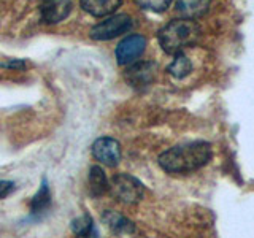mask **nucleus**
I'll list each match as a JSON object with an SVG mask.
<instances>
[{
  "mask_svg": "<svg viewBox=\"0 0 254 238\" xmlns=\"http://www.w3.org/2000/svg\"><path fill=\"white\" fill-rule=\"evenodd\" d=\"M211 159V145L192 141L167 149L159 156V165L169 173H189L202 169Z\"/></svg>",
  "mask_w": 254,
  "mask_h": 238,
  "instance_id": "nucleus-1",
  "label": "nucleus"
},
{
  "mask_svg": "<svg viewBox=\"0 0 254 238\" xmlns=\"http://www.w3.org/2000/svg\"><path fill=\"white\" fill-rule=\"evenodd\" d=\"M198 26L190 19H175L159 32V43L167 54H178L198 40Z\"/></svg>",
  "mask_w": 254,
  "mask_h": 238,
  "instance_id": "nucleus-2",
  "label": "nucleus"
},
{
  "mask_svg": "<svg viewBox=\"0 0 254 238\" xmlns=\"http://www.w3.org/2000/svg\"><path fill=\"white\" fill-rule=\"evenodd\" d=\"M110 192L116 200L127 205H133L143 198L145 189H143V184L135 177H130L127 173H119L111 178Z\"/></svg>",
  "mask_w": 254,
  "mask_h": 238,
  "instance_id": "nucleus-3",
  "label": "nucleus"
},
{
  "mask_svg": "<svg viewBox=\"0 0 254 238\" xmlns=\"http://www.w3.org/2000/svg\"><path fill=\"white\" fill-rule=\"evenodd\" d=\"M132 29V19L130 16L127 14H115V16H110L103 22L97 24L95 27H92L91 30V37L94 40H111V38H116L119 35L126 34Z\"/></svg>",
  "mask_w": 254,
  "mask_h": 238,
  "instance_id": "nucleus-4",
  "label": "nucleus"
},
{
  "mask_svg": "<svg viewBox=\"0 0 254 238\" xmlns=\"http://www.w3.org/2000/svg\"><path fill=\"white\" fill-rule=\"evenodd\" d=\"M92 156L107 167H116L121 161V146L111 137H100L92 143Z\"/></svg>",
  "mask_w": 254,
  "mask_h": 238,
  "instance_id": "nucleus-5",
  "label": "nucleus"
},
{
  "mask_svg": "<svg viewBox=\"0 0 254 238\" xmlns=\"http://www.w3.org/2000/svg\"><path fill=\"white\" fill-rule=\"evenodd\" d=\"M156 68L154 62H137L126 70L124 78L135 89H145L154 81Z\"/></svg>",
  "mask_w": 254,
  "mask_h": 238,
  "instance_id": "nucleus-6",
  "label": "nucleus"
},
{
  "mask_svg": "<svg viewBox=\"0 0 254 238\" xmlns=\"http://www.w3.org/2000/svg\"><path fill=\"white\" fill-rule=\"evenodd\" d=\"M146 40L141 35H129L126 37L116 48V60L119 65H127L137 60L145 51Z\"/></svg>",
  "mask_w": 254,
  "mask_h": 238,
  "instance_id": "nucleus-7",
  "label": "nucleus"
},
{
  "mask_svg": "<svg viewBox=\"0 0 254 238\" xmlns=\"http://www.w3.org/2000/svg\"><path fill=\"white\" fill-rule=\"evenodd\" d=\"M71 13L70 0H45L40 6V14L46 24H58L64 21Z\"/></svg>",
  "mask_w": 254,
  "mask_h": 238,
  "instance_id": "nucleus-8",
  "label": "nucleus"
},
{
  "mask_svg": "<svg viewBox=\"0 0 254 238\" xmlns=\"http://www.w3.org/2000/svg\"><path fill=\"white\" fill-rule=\"evenodd\" d=\"M102 221L105 222L107 227L113 232L115 235H130L135 234V226L133 222L129 221L123 214H119L116 211H105L102 214Z\"/></svg>",
  "mask_w": 254,
  "mask_h": 238,
  "instance_id": "nucleus-9",
  "label": "nucleus"
},
{
  "mask_svg": "<svg viewBox=\"0 0 254 238\" xmlns=\"http://www.w3.org/2000/svg\"><path fill=\"white\" fill-rule=\"evenodd\" d=\"M123 0H81V8L95 18L108 16L121 6Z\"/></svg>",
  "mask_w": 254,
  "mask_h": 238,
  "instance_id": "nucleus-10",
  "label": "nucleus"
},
{
  "mask_svg": "<svg viewBox=\"0 0 254 238\" xmlns=\"http://www.w3.org/2000/svg\"><path fill=\"white\" fill-rule=\"evenodd\" d=\"M51 206V190L48 186L46 178H43L42 184H40L38 192L34 195L30 202V213L34 216H42V214Z\"/></svg>",
  "mask_w": 254,
  "mask_h": 238,
  "instance_id": "nucleus-11",
  "label": "nucleus"
},
{
  "mask_svg": "<svg viewBox=\"0 0 254 238\" xmlns=\"http://www.w3.org/2000/svg\"><path fill=\"white\" fill-rule=\"evenodd\" d=\"M210 6V0H177V10L188 19L200 18Z\"/></svg>",
  "mask_w": 254,
  "mask_h": 238,
  "instance_id": "nucleus-12",
  "label": "nucleus"
},
{
  "mask_svg": "<svg viewBox=\"0 0 254 238\" xmlns=\"http://www.w3.org/2000/svg\"><path fill=\"white\" fill-rule=\"evenodd\" d=\"M89 189L92 197H102L110 190V182L105 172H103L99 165L91 167L89 170Z\"/></svg>",
  "mask_w": 254,
  "mask_h": 238,
  "instance_id": "nucleus-13",
  "label": "nucleus"
},
{
  "mask_svg": "<svg viewBox=\"0 0 254 238\" xmlns=\"http://www.w3.org/2000/svg\"><path fill=\"white\" fill-rule=\"evenodd\" d=\"M190 70H192V63H190V60L186 58L183 53H178L175 54V59L173 62L169 65V73L175 78H185L186 75L190 73Z\"/></svg>",
  "mask_w": 254,
  "mask_h": 238,
  "instance_id": "nucleus-14",
  "label": "nucleus"
},
{
  "mask_svg": "<svg viewBox=\"0 0 254 238\" xmlns=\"http://www.w3.org/2000/svg\"><path fill=\"white\" fill-rule=\"evenodd\" d=\"M71 230H73V234L78 237L97 235V232H95V229H94V221L91 216H87V214L71 221Z\"/></svg>",
  "mask_w": 254,
  "mask_h": 238,
  "instance_id": "nucleus-15",
  "label": "nucleus"
},
{
  "mask_svg": "<svg viewBox=\"0 0 254 238\" xmlns=\"http://www.w3.org/2000/svg\"><path fill=\"white\" fill-rule=\"evenodd\" d=\"M135 2H137V5L143 8V10L161 13L172 3V0H135Z\"/></svg>",
  "mask_w": 254,
  "mask_h": 238,
  "instance_id": "nucleus-16",
  "label": "nucleus"
},
{
  "mask_svg": "<svg viewBox=\"0 0 254 238\" xmlns=\"http://www.w3.org/2000/svg\"><path fill=\"white\" fill-rule=\"evenodd\" d=\"M14 189H16V184L13 181H0V198L8 197Z\"/></svg>",
  "mask_w": 254,
  "mask_h": 238,
  "instance_id": "nucleus-17",
  "label": "nucleus"
},
{
  "mask_svg": "<svg viewBox=\"0 0 254 238\" xmlns=\"http://www.w3.org/2000/svg\"><path fill=\"white\" fill-rule=\"evenodd\" d=\"M0 67H5V68H13V70H24V68H26V63H24V60L18 59V60H11V62L0 63Z\"/></svg>",
  "mask_w": 254,
  "mask_h": 238,
  "instance_id": "nucleus-18",
  "label": "nucleus"
}]
</instances>
